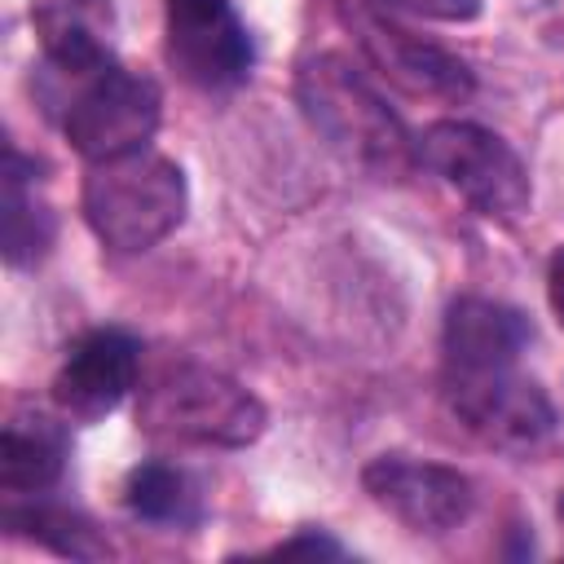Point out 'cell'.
<instances>
[{
  "mask_svg": "<svg viewBox=\"0 0 564 564\" xmlns=\"http://www.w3.org/2000/svg\"><path fill=\"white\" fill-rule=\"evenodd\" d=\"M295 93H300L308 123L352 167L379 181H401L414 167L419 145L410 141L405 123L344 53L304 57L295 75Z\"/></svg>",
  "mask_w": 564,
  "mask_h": 564,
  "instance_id": "1",
  "label": "cell"
},
{
  "mask_svg": "<svg viewBox=\"0 0 564 564\" xmlns=\"http://www.w3.org/2000/svg\"><path fill=\"white\" fill-rule=\"evenodd\" d=\"M185 172L145 145L101 159L84 176V216L115 251H150L185 220Z\"/></svg>",
  "mask_w": 564,
  "mask_h": 564,
  "instance_id": "2",
  "label": "cell"
},
{
  "mask_svg": "<svg viewBox=\"0 0 564 564\" xmlns=\"http://www.w3.org/2000/svg\"><path fill=\"white\" fill-rule=\"evenodd\" d=\"M141 423L159 436L238 449L264 432V405L238 379L181 361L154 375L141 392Z\"/></svg>",
  "mask_w": 564,
  "mask_h": 564,
  "instance_id": "3",
  "label": "cell"
},
{
  "mask_svg": "<svg viewBox=\"0 0 564 564\" xmlns=\"http://www.w3.org/2000/svg\"><path fill=\"white\" fill-rule=\"evenodd\" d=\"M414 145L419 163L432 167L449 189H458L480 216L516 220L529 207V172L498 132L467 119H436Z\"/></svg>",
  "mask_w": 564,
  "mask_h": 564,
  "instance_id": "4",
  "label": "cell"
},
{
  "mask_svg": "<svg viewBox=\"0 0 564 564\" xmlns=\"http://www.w3.org/2000/svg\"><path fill=\"white\" fill-rule=\"evenodd\" d=\"M159 115H163V93L150 75L101 66L75 88L62 123H66L70 145L88 163H101V159L141 150L154 137Z\"/></svg>",
  "mask_w": 564,
  "mask_h": 564,
  "instance_id": "5",
  "label": "cell"
},
{
  "mask_svg": "<svg viewBox=\"0 0 564 564\" xmlns=\"http://www.w3.org/2000/svg\"><path fill=\"white\" fill-rule=\"evenodd\" d=\"M361 485L375 507L414 533H445L471 511V480L458 467L423 463L405 454H379L366 463Z\"/></svg>",
  "mask_w": 564,
  "mask_h": 564,
  "instance_id": "6",
  "label": "cell"
},
{
  "mask_svg": "<svg viewBox=\"0 0 564 564\" xmlns=\"http://www.w3.org/2000/svg\"><path fill=\"white\" fill-rule=\"evenodd\" d=\"M167 62L198 88H229L251 70V35L234 0H167Z\"/></svg>",
  "mask_w": 564,
  "mask_h": 564,
  "instance_id": "7",
  "label": "cell"
},
{
  "mask_svg": "<svg viewBox=\"0 0 564 564\" xmlns=\"http://www.w3.org/2000/svg\"><path fill=\"white\" fill-rule=\"evenodd\" d=\"M449 401L458 419L498 449H529L555 427L546 392L511 370H454Z\"/></svg>",
  "mask_w": 564,
  "mask_h": 564,
  "instance_id": "8",
  "label": "cell"
},
{
  "mask_svg": "<svg viewBox=\"0 0 564 564\" xmlns=\"http://www.w3.org/2000/svg\"><path fill=\"white\" fill-rule=\"evenodd\" d=\"M137 361H141V344L128 330L119 326L88 330L84 339L70 344L53 379V401L70 419H101L132 392Z\"/></svg>",
  "mask_w": 564,
  "mask_h": 564,
  "instance_id": "9",
  "label": "cell"
},
{
  "mask_svg": "<svg viewBox=\"0 0 564 564\" xmlns=\"http://www.w3.org/2000/svg\"><path fill=\"white\" fill-rule=\"evenodd\" d=\"M361 48L366 57L410 97H436V101H463L471 97L476 79L467 70L463 57H454L449 48L410 35L383 18H361Z\"/></svg>",
  "mask_w": 564,
  "mask_h": 564,
  "instance_id": "10",
  "label": "cell"
},
{
  "mask_svg": "<svg viewBox=\"0 0 564 564\" xmlns=\"http://www.w3.org/2000/svg\"><path fill=\"white\" fill-rule=\"evenodd\" d=\"M529 339V317L502 300L463 295L445 313V357L454 370H511Z\"/></svg>",
  "mask_w": 564,
  "mask_h": 564,
  "instance_id": "11",
  "label": "cell"
},
{
  "mask_svg": "<svg viewBox=\"0 0 564 564\" xmlns=\"http://www.w3.org/2000/svg\"><path fill=\"white\" fill-rule=\"evenodd\" d=\"M66 467V436L44 414H13L0 441V485L9 494L48 489Z\"/></svg>",
  "mask_w": 564,
  "mask_h": 564,
  "instance_id": "12",
  "label": "cell"
},
{
  "mask_svg": "<svg viewBox=\"0 0 564 564\" xmlns=\"http://www.w3.org/2000/svg\"><path fill=\"white\" fill-rule=\"evenodd\" d=\"M123 502H128L132 516H141L150 524H189V520H198L194 480L181 467H167V463L132 467L128 485H123Z\"/></svg>",
  "mask_w": 564,
  "mask_h": 564,
  "instance_id": "13",
  "label": "cell"
},
{
  "mask_svg": "<svg viewBox=\"0 0 564 564\" xmlns=\"http://www.w3.org/2000/svg\"><path fill=\"white\" fill-rule=\"evenodd\" d=\"M22 154L9 150V167H4V260L9 264H31L48 251L53 242V212L40 207L26 189H22Z\"/></svg>",
  "mask_w": 564,
  "mask_h": 564,
  "instance_id": "14",
  "label": "cell"
},
{
  "mask_svg": "<svg viewBox=\"0 0 564 564\" xmlns=\"http://www.w3.org/2000/svg\"><path fill=\"white\" fill-rule=\"evenodd\" d=\"M9 529H31V538H40L44 546L62 551V555H75V560H97L110 551V542L97 538V529L75 516V511H48V507H31V511H4Z\"/></svg>",
  "mask_w": 564,
  "mask_h": 564,
  "instance_id": "15",
  "label": "cell"
},
{
  "mask_svg": "<svg viewBox=\"0 0 564 564\" xmlns=\"http://www.w3.org/2000/svg\"><path fill=\"white\" fill-rule=\"evenodd\" d=\"M397 4L436 22H471L480 13V0H397Z\"/></svg>",
  "mask_w": 564,
  "mask_h": 564,
  "instance_id": "16",
  "label": "cell"
},
{
  "mask_svg": "<svg viewBox=\"0 0 564 564\" xmlns=\"http://www.w3.org/2000/svg\"><path fill=\"white\" fill-rule=\"evenodd\" d=\"M273 555H330V560H339V555H344V546H339V542H330L326 533H300V538L282 542Z\"/></svg>",
  "mask_w": 564,
  "mask_h": 564,
  "instance_id": "17",
  "label": "cell"
},
{
  "mask_svg": "<svg viewBox=\"0 0 564 564\" xmlns=\"http://www.w3.org/2000/svg\"><path fill=\"white\" fill-rule=\"evenodd\" d=\"M546 300H551L555 322L564 326V247H555V256L546 264Z\"/></svg>",
  "mask_w": 564,
  "mask_h": 564,
  "instance_id": "18",
  "label": "cell"
}]
</instances>
